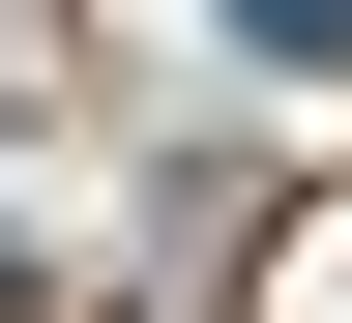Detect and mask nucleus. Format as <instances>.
Wrapping results in <instances>:
<instances>
[{
  "mask_svg": "<svg viewBox=\"0 0 352 323\" xmlns=\"http://www.w3.org/2000/svg\"><path fill=\"white\" fill-rule=\"evenodd\" d=\"M235 30H264V59H352V0H235Z\"/></svg>",
  "mask_w": 352,
  "mask_h": 323,
  "instance_id": "obj_1",
  "label": "nucleus"
}]
</instances>
